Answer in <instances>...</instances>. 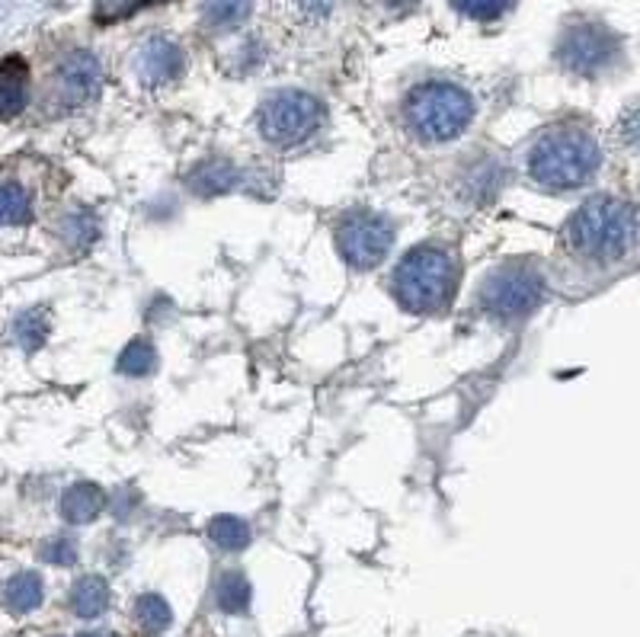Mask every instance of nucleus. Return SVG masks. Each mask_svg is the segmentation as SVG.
<instances>
[{"mask_svg": "<svg viewBox=\"0 0 640 637\" xmlns=\"http://www.w3.org/2000/svg\"><path fill=\"white\" fill-rule=\"evenodd\" d=\"M103 507H106V493H103V487L91 484V481H81V484L64 490L62 516L67 519L71 525L93 522V519L103 513Z\"/></svg>", "mask_w": 640, "mask_h": 637, "instance_id": "nucleus-13", "label": "nucleus"}, {"mask_svg": "<svg viewBox=\"0 0 640 637\" xmlns=\"http://www.w3.org/2000/svg\"><path fill=\"white\" fill-rule=\"evenodd\" d=\"M253 10V0H202V17L212 30H234Z\"/></svg>", "mask_w": 640, "mask_h": 637, "instance_id": "nucleus-16", "label": "nucleus"}, {"mask_svg": "<svg viewBox=\"0 0 640 637\" xmlns=\"http://www.w3.org/2000/svg\"><path fill=\"white\" fill-rule=\"evenodd\" d=\"M395 299L410 314L445 311L458 289V260L449 247L423 243L403 253L391 279Z\"/></svg>", "mask_w": 640, "mask_h": 637, "instance_id": "nucleus-3", "label": "nucleus"}, {"mask_svg": "<svg viewBox=\"0 0 640 637\" xmlns=\"http://www.w3.org/2000/svg\"><path fill=\"white\" fill-rule=\"evenodd\" d=\"M62 234L71 247L84 250V247H91L99 238V224H96V218L91 212H74L64 218Z\"/></svg>", "mask_w": 640, "mask_h": 637, "instance_id": "nucleus-22", "label": "nucleus"}, {"mask_svg": "<svg viewBox=\"0 0 640 637\" xmlns=\"http://www.w3.org/2000/svg\"><path fill=\"white\" fill-rule=\"evenodd\" d=\"M545 275L528 263H506L481 282V307L496 321H518L528 317L545 302Z\"/></svg>", "mask_w": 640, "mask_h": 637, "instance_id": "nucleus-6", "label": "nucleus"}, {"mask_svg": "<svg viewBox=\"0 0 640 637\" xmlns=\"http://www.w3.org/2000/svg\"><path fill=\"white\" fill-rule=\"evenodd\" d=\"M638 209L618 196H592L567 221V247L589 263H615L638 241Z\"/></svg>", "mask_w": 640, "mask_h": 637, "instance_id": "nucleus-2", "label": "nucleus"}, {"mask_svg": "<svg viewBox=\"0 0 640 637\" xmlns=\"http://www.w3.org/2000/svg\"><path fill=\"white\" fill-rule=\"evenodd\" d=\"M42 557H45L49 564H59V567H71V564L77 561V545H74V539H67V535H59V539H52L49 545L42 547Z\"/></svg>", "mask_w": 640, "mask_h": 637, "instance_id": "nucleus-26", "label": "nucleus"}, {"mask_svg": "<svg viewBox=\"0 0 640 637\" xmlns=\"http://www.w3.org/2000/svg\"><path fill=\"white\" fill-rule=\"evenodd\" d=\"M474 119V100L449 81L417 84L403 100V125L423 145H445Z\"/></svg>", "mask_w": 640, "mask_h": 637, "instance_id": "nucleus-4", "label": "nucleus"}, {"mask_svg": "<svg viewBox=\"0 0 640 637\" xmlns=\"http://www.w3.org/2000/svg\"><path fill=\"white\" fill-rule=\"evenodd\" d=\"M148 3H160V0H109V3H103L99 20H123V17L148 7Z\"/></svg>", "mask_w": 640, "mask_h": 637, "instance_id": "nucleus-27", "label": "nucleus"}, {"mask_svg": "<svg viewBox=\"0 0 640 637\" xmlns=\"http://www.w3.org/2000/svg\"><path fill=\"white\" fill-rule=\"evenodd\" d=\"M615 138L625 152L640 154V103H631L618 122H615Z\"/></svg>", "mask_w": 640, "mask_h": 637, "instance_id": "nucleus-23", "label": "nucleus"}, {"mask_svg": "<svg viewBox=\"0 0 640 637\" xmlns=\"http://www.w3.org/2000/svg\"><path fill=\"white\" fill-rule=\"evenodd\" d=\"M135 618H138V625L145 628V631H164V628H170V622H174V612L167 606V599L164 596H157V593H145V596H138L135 599Z\"/></svg>", "mask_w": 640, "mask_h": 637, "instance_id": "nucleus-20", "label": "nucleus"}, {"mask_svg": "<svg viewBox=\"0 0 640 637\" xmlns=\"http://www.w3.org/2000/svg\"><path fill=\"white\" fill-rule=\"evenodd\" d=\"M157 368V353L148 340H132L119 356V372L132 375V378H145Z\"/></svg>", "mask_w": 640, "mask_h": 637, "instance_id": "nucleus-21", "label": "nucleus"}, {"mask_svg": "<svg viewBox=\"0 0 640 637\" xmlns=\"http://www.w3.org/2000/svg\"><path fill=\"white\" fill-rule=\"evenodd\" d=\"M307 13H314V17H327L331 13V7H334V0H305Z\"/></svg>", "mask_w": 640, "mask_h": 637, "instance_id": "nucleus-28", "label": "nucleus"}, {"mask_svg": "<svg viewBox=\"0 0 640 637\" xmlns=\"http://www.w3.org/2000/svg\"><path fill=\"white\" fill-rule=\"evenodd\" d=\"M557 61L579 77H602L621 61V39L606 23L579 20L560 35Z\"/></svg>", "mask_w": 640, "mask_h": 637, "instance_id": "nucleus-7", "label": "nucleus"}, {"mask_svg": "<svg viewBox=\"0 0 640 637\" xmlns=\"http://www.w3.org/2000/svg\"><path fill=\"white\" fill-rule=\"evenodd\" d=\"M186 186L196 192V196H224V192H231L234 186H238V167L231 164V160H221V157H212V160H206V164H199L192 174H189V180Z\"/></svg>", "mask_w": 640, "mask_h": 637, "instance_id": "nucleus-12", "label": "nucleus"}, {"mask_svg": "<svg viewBox=\"0 0 640 637\" xmlns=\"http://www.w3.org/2000/svg\"><path fill=\"white\" fill-rule=\"evenodd\" d=\"M30 218V192H27L20 182H3V186H0V228H7V224H27Z\"/></svg>", "mask_w": 640, "mask_h": 637, "instance_id": "nucleus-18", "label": "nucleus"}, {"mask_svg": "<svg viewBox=\"0 0 640 637\" xmlns=\"http://www.w3.org/2000/svg\"><path fill=\"white\" fill-rule=\"evenodd\" d=\"M109 606V586L103 577H81L71 586V608L81 618H96Z\"/></svg>", "mask_w": 640, "mask_h": 637, "instance_id": "nucleus-15", "label": "nucleus"}, {"mask_svg": "<svg viewBox=\"0 0 640 637\" xmlns=\"http://www.w3.org/2000/svg\"><path fill=\"white\" fill-rule=\"evenodd\" d=\"M214 603H218L221 612H228V615H244L246 606H250V583H246L244 574L231 571V574H224V577L218 579V586H214Z\"/></svg>", "mask_w": 640, "mask_h": 637, "instance_id": "nucleus-17", "label": "nucleus"}, {"mask_svg": "<svg viewBox=\"0 0 640 637\" xmlns=\"http://www.w3.org/2000/svg\"><path fill=\"white\" fill-rule=\"evenodd\" d=\"M324 119V103L305 91H275L256 109V128L275 148L305 145L321 132Z\"/></svg>", "mask_w": 640, "mask_h": 637, "instance_id": "nucleus-5", "label": "nucleus"}, {"mask_svg": "<svg viewBox=\"0 0 640 637\" xmlns=\"http://www.w3.org/2000/svg\"><path fill=\"white\" fill-rule=\"evenodd\" d=\"M42 596H45V589H42V577L39 574H17V577H10L3 583V603L10 612H17V615H27L32 608L42 606Z\"/></svg>", "mask_w": 640, "mask_h": 637, "instance_id": "nucleus-14", "label": "nucleus"}, {"mask_svg": "<svg viewBox=\"0 0 640 637\" xmlns=\"http://www.w3.org/2000/svg\"><path fill=\"white\" fill-rule=\"evenodd\" d=\"M17 336H20V343H23L27 349H39V346L45 343V336H49V324H45L39 314H23V317L17 321Z\"/></svg>", "mask_w": 640, "mask_h": 637, "instance_id": "nucleus-25", "label": "nucleus"}, {"mask_svg": "<svg viewBox=\"0 0 640 637\" xmlns=\"http://www.w3.org/2000/svg\"><path fill=\"white\" fill-rule=\"evenodd\" d=\"M395 243V224L378 212H349L336 224V250L353 270H375Z\"/></svg>", "mask_w": 640, "mask_h": 637, "instance_id": "nucleus-8", "label": "nucleus"}, {"mask_svg": "<svg viewBox=\"0 0 640 637\" xmlns=\"http://www.w3.org/2000/svg\"><path fill=\"white\" fill-rule=\"evenodd\" d=\"M602 167V148L596 135L579 122H557L548 125L525 154L528 180L548 192H570L586 182Z\"/></svg>", "mask_w": 640, "mask_h": 637, "instance_id": "nucleus-1", "label": "nucleus"}, {"mask_svg": "<svg viewBox=\"0 0 640 637\" xmlns=\"http://www.w3.org/2000/svg\"><path fill=\"white\" fill-rule=\"evenodd\" d=\"M135 67L145 87H164V84H174L186 71V52L174 39L154 35L141 45Z\"/></svg>", "mask_w": 640, "mask_h": 637, "instance_id": "nucleus-10", "label": "nucleus"}, {"mask_svg": "<svg viewBox=\"0 0 640 637\" xmlns=\"http://www.w3.org/2000/svg\"><path fill=\"white\" fill-rule=\"evenodd\" d=\"M458 13L471 17V20H496L513 0H452Z\"/></svg>", "mask_w": 640, "mask_h": 637, "instance_id": "nucleus-24", "label": "nucleus"}, {"mask_svg": "<svg viewBox=\"0 0 640 637\" xmlns=\"http://www.w3.org/2000/svg\"><path fill=\"white\" fill-rule=\"evenodd\" d=\"M81 637H109V635H81Z\"/></svg>", "mask_w": 640, "mask_h": 637, "instance_id": "nucleus-29", "label": "nucleus"}, {"mask_svg": "<svg viewBox=\"0 0 640 637\" xmlns=\"http://www.w3.org/2000/svg\"><path fill=\"white\" fill-rule=\"evenodd\" d=\"M103 87V64L91 52H71L59 64L55 74V93L64 106H84Z\"/></svg>", "mask_w": 640, "mask_h": 637, "instance_id": "nucleus-9", "label": "nucleus"}, {"mask_svg": "<svg viewBox=\"0 0 640 637\" xmlns=\"http://www.w3.org/2000/svg\"><path fill=\"white\" fill-rule=\"evenodd\" d=\"M30 103V64L20 55L0 59V119H17Z\"/></svg>", "mask_w": 640, "mask_h": 637, "instance_id": "nucleus-11", "label": "nucleus"}, {"mask_svg": "<svg viewBox=\"0 0 640 637\" xmlns=\"http://www.w3.org/2000/svg\"><path fill=\"white\" fill-rule=\"evenodd\" d=\"M209 539L221 551H241L250 545V525L238 516H214L209 522Z\"/></svg>", "mask_w": 640, "mask_h": 637, "instance_id": "nucleus-19", "label": "nucleus"}]
</instances>
